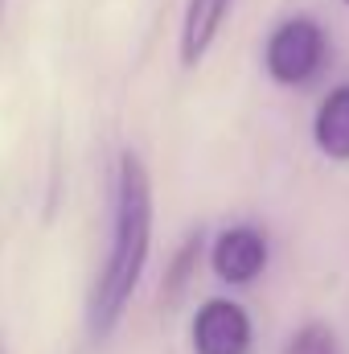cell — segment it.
I'll use <instances>...</instances> for the list:
<instances>
[{
    "mask_svg": "<svg viewBox=\"0 0 349 354\" xmlns=\"http://www.w3.org/2000/svg\"><path fill=\"white\" fill-rule=\"evenodd\" d=\"M346 4H349V0H346Z\"/></svg>",
    "mask_w": 349,
    "mask_h": 354,
    "instance_id": "obj_9",
    "label": "cell"
},
{
    "mask_svg": "<svg viewBox=\"0 0 349 354\" xmlns=\"http://www.w3.org/2000/svg\"><path fill=\"white\" fill-rule=\"evenodd\" d=\"M283 354H337V334L325 322H308L288 338Z\"/></svg>",
    "mask_w": 349,
    "mask_h": 354,
    "instance_id": "obj_7",
    "label": "cell"
},
{
    "mask_svg": "<svg viewBox=\"0 0 349 354\" xmlns=\"http://www.w3.org/2000/svg\"><path fill=\"white\" fill-rule=\"evenodd\" d=\"M312 136L329 161H349V83L325 95L312 120Z\"/></svg>",
    "mask_w": 349,
    "mask_h": 354,
    "instance_id": "obj_6",
    "label": "cell"
},
{
    "mask_svg": "<svg viewBox=\"0 0 349 354\" xmlns=\"http://www.w3.org/2000/svg\"><path fill=\"white\" fill-rule=\"evenodd\" d=\"M230 4L235 0H189L185 4V17H181V62L185 66H197L210 54Z\"/></svg>",
    "mask_w": 349,
    "mask_h": 354,
    "instance_id": "obj_5",
    "label": "cell"
},
{
    "mask_svg": "<svg viewBox=\"0 0 349 354\" xmlns=\"http://www.w3.org/2000/svg\"><path fill=\"white\" fill-rule=\"evenodd\" d=\"M325 62V33L312 17H292L275 25L263 50V66L279 87H300L308 83Z\"/></svg>",
    "mask_w": 349,
    "mask_h": 354,
    "instance_id": "obj_2",
    "label": "cell"
},
{
    "mask_svg": "<svg viewBox=\"0 0 349 354\" xmlns=\"http://www.w3.org/2000/svg\"><path fill=\"white\" fill-rule=\"evenodd\" d=\"M152 252V177L136 153H119L111 194V248L87 297V330L94 342L123 322Z\"/></svg>",
    "mask_w": 349,
    "mask_h": 354,
    "instance_id": "obj_1",
    "label": "cell"
},
{
    "mask_svg": "<svg viewBox=\"0 0 349 354\" xmlns=\"http://www.w3.org/2000/svg\"><path fill=\"white\" fill-rule=\"evenodd\" d=\"M210 268L226 284H251V280H259L263 268H267V239H263V231L251 227V223L226 227L214 239V248H210Z\"/></svg>",
    "mask_w": 349,
    "mask_h": 354,
    "instance_id": "obj_4",
    "label": "cell"
},
{
    "mask_svg": "<svg viewBox=\"0 0 349 354\" xmlns=\"http://www.w3.org/2000/svg\"><path fill=\"white\" fill-rule=\"evenodd\" d=\"M197 252H201V235H193L181 252H177L173 260V272H169V280H165V297H177L181 288H185V280H189V268L197 264Z\"/></svg>",
    "mask_w": 349,
    "mask_h": 354,
    "instance_id": "obj_8",
    "label": "cell"
},
{
    "mask_svg": "<svg viewBox=\"0 0 349 354\" xmlns=\"http://www.w3.org/2000/svg\"><path fill=\"white\" fill-rule=\"evenodd\" d=\"M189 342H193V354H251V342H255L251 313L230 297H210L193 313Z\"/></svg>",
    "mask_w": 349,
    "mask_h": 354,
    "instance_id": "obj_3",
    "label": "cell"
}]
</instances>
